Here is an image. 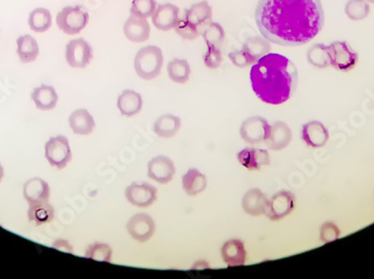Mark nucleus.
<instances>
[{"mask_svg": "<svg viewBox=\"0 0 374 279\" xmlns=\"http://www.w3.org/2000/svg\"><path fill=\"white\" fill-rule=\"evenodd\" d=\"M320 0H259L256 23L267 40L281 46L311 42L324 26Z\"/></svg>", "mask_w": 374, "mask_h": 279, "instance_id": "1", "label": "nucleus"}, {"mask_svg": "<svg viewBox=\"0 0 374 279\" xmlns=\"http://www.w3.org/2000/svg\"><path fill=\"white\" fill-rule=\"evenodd\" d=\"M250 83L258 99L270 106H280L295 93L298 72L292 60L269 53L251 67Z\"/></svg>", "mask_w": 374, "mask_h": 279, "instance_id": "2", "label": "nucleus"}, {"mask_svg": "<svg viewBox=\"0 0 374 279\" xmlns=\"http://www.w3.org/2000/svg\"><path fill=\"white\" fill-rule=\"evenodd\" d=\"M164 65L163 51L158 46L149 45L137 51L133 67L139 77L151 81L158 77Z\"/></svg>", "mask_w": 374, "mask_h": 279, "instance_id": "3", "label": "nucleus"}, {"mask_svg": "<svg viewBox=\"0 0 374 279\" xmlns=\"http://www.w3.org/2000/svg\"><path fill=\"white\" fill-rule=\"evenodd\" d=\"M90 21L88 12L80 6L64 7L56 16V25L67 35H78L87 27Z\"/></svg>", "mask_w": 374, "mask_h": 279, "instance_id": "4", "label": "nucleus"}, {"mask_svg": "<svg viewBox=\"0 0 374 279\" xmlns=\"http://www.w3.org/2000/svg\"><path fill=\"white\" fill-rule=\"evenodd\" d=\"M45 158L52 167L62 170L72 160V151L69 147V138L64 135L50 138L45 143Z\"/></svg>", "mask_w": 374, "mask_h": 279, "instance_id": "5", "label": "nucleus"}, {"mask_svg": "<svg viewBox=\"0 0 374 279\" xmlns=\"http://www.w3.org/2000/svg\"><path fill=\"white\" fill-rule=\"evenodd\" d=\"M329 64L334 69L347 72L355 66L359 55L345 42H334L327 46Z\"/></svg>", "mask_w": 374, "mask_h": 279, "instance_id": "6", "label": "nucleus"}, {"mask_svg": "<svg viewBox=\"0 0 374 279\" xmlns=\"http://www.w3.org/2000/svg\"><path fill=\"white\" fill-rule=\"evenodd\" d=\"M272 125L263 117H248L240 126L242 140L249 145H259L266 142L270 134Z\"/></svg>", "mask_w": 374, "mask_h": 279, "instance_id": "7", "label": "nucleus"}, {"mask_svg": "<svg viewBox=\"0 0 374 279\" xmlns=\"http://www.w3.org/2000/svg\"><path fill=\"white\" fill-rule=\"evenodd\" d=\"M65 58L73 69H85L94 58V51L85 39H72L67 43Z\"/></svg>", "mask_w": 374, "mask_h": 279, "instance_id": "8", "label": "nucleus"}, {"mask_svg": "<svg viewBox=\"0 0 374 279\" xmlns=\"http://www.w3.org/2000/svg\"><path fill=\"white\" fill-rule=\"evenodd\" d=\"M128 202L135 207L149 208L157 200V189L151 183H131L124 191Z\"/></svg>", "mask_w": 374, "mask_h": 279, "instance_id": "9", "label": "nucleus"}, {"mask_svg": "<svg viewBox=\"0 0 374 279\" xmlns=\"http://www.w3.org/2000/svg\"><path fill=\"white\" fill-rule=\"evenodd\" d=\"M296 197L290 191H279L269 199L266 215L272 221L283 219L295 209Z\"/></svg>", "mask_w": 374, "mask_h": 279, "instance_id": "10", "label": "nucleus"}, {"mask_svg": "<svg viewBox=\"0 0 374 279\" xmlns=\"http://www.w3.org/2000/svg\"><path fill=\"white\" fill-rule=\"evenodd\" d=\"M128 234L138 243H146L154 236L156 225L147 213H136L127 222Z\"/></svg>", "mask_w": 374, "mask_h": 279, "instance_id": "11", "label": "nucleus"}, {"mask_svg": "<svg viewBox=\"0 0 374 279\" xmlns=\"http://www.w3.org/2000/svg\"><path fill=\"white\" fill-rule=\"evenodd\" d=\"M148 177L160 184H167L175 175V165L166 156H157L148 162Z\"/></svg>", "mask_w": 374, "mask_h": 279, "instance_id": "12", "label": "nucleus"}, {"mask_svg": "<svg viewBox=\"0 0 374 279\" xmlns=\"http://www.w3.org/2000/svg\"><path fill=\"white\" fill-rule=\"evenodd\" d=\"M239 163L250 171H258L260 169L270 165L268 151L256 147H245L236 154Z\"/></svg>", "mask_w": 374, "mask_h": 279, "instance_id": "13", "label": "nucleus"}, {"mask_svg": "<svg viewBox=\"0 0 374 279\" xmlns=\"http://www.w3.org/2000/svg\"><path fill=\"white\" fill-rule=\"evenodd\" d=\"M179 10L173 3H163L155 10L154 15L151 16V21L155 27L162 32H168L174 29L177 24Z\"/></svg>", "mask_w": 374, "mask_h": 279, "instance_id": "14", "label": "nucleus"}, {"mask_svg": "<svg viewBox=\"0 0 374 279\" xmlns=\"http://www.w3.org/2000/svg\"><path fill=\"white\" fill-rule=\"evenodd\" d=\"M124 34L130 42L144 43L151 37V25L147 19L138 16L130 15L124 25Z\"/></svg>", "mask_w": 374, "mask_h": 279, "instance_id": "15", "label": "nucleus"}, {"mask_svg": "<svg viewBox=\"0 0 374 279\" xmlns=\"http://www.w3.org/2000/svg\"><path fill=\"white\" fill-rule=\"evenodd\" d=\"M221 257L229 267L243 266L247 260L245 243L240 239H230L221 248Z\"/></svg>", "mask_w": 374, "mask_h": 279, "instance_id": "16", "label": "nucleus"}, {"mask_svg": "<svg viewBox=\"0 0 374 279\" xmlns=\"http://www.w3.org/2000/svg\"><path fill=\"white\" fill-rule=\"evenodd\" d=\"M268 202V197L261 190L254 188V189L248 190L243 195L242 209L250 216H261L263 213H266Z\"/></svg>", "mask_w": 374, "mask_h": 279, "instance_id": "17", "label": "nucleus"}, {"mask_svg": "<svg viewBox=\"0 0 374 279\" xmlns=\"http://www.w3.org/2000/svg\"><path fill=\"white\" fill-rule=\"evenodd\" d=\"M144 101L138 92L133 90H124L118 97L117 108L122 117H131L142 111Z\"/></svg>", "mask_w": 374, "mask_h": 279, "instance_id": "18", "label": "nucleus"}, {"mask_svg": "<svg viewBox=\"0 0 374 279\" xmlns=\"http://www.w3.org/2000/svg\"><path fill=\"white\" fill-rule=\"evenodd\" d=\"M24 198L28 204L34 202H49L51 195L49 183L43 180L41 178L30 179L24 184Z\"/></svg>", "mask_w": 374, "mask_h": 279, "instance_id": "19", "label": "nucleus"}, {"mask_svg": "<svg viewBox=\"0 0 374 279\" xmlns=\"http://www.w3.org/2000/svg\"><path fill=\"white\" fill-rule=\"evenodd\" d=\"M185 19L190 24L197 26L201 32L212 23V7L208 5V1L194 3L190 8L185 10Z\"/></svg>", "mask_w": 374, "mask_h": 279, "instance_id": "20", "label": "nucleus"}, {"mask_svg": "<svg viewBox=\"0 0 374 279\" xmlns=\"http://www.w3.org/2000/svg\"><path fill=\"white\" fill-rule=\"evenodd\" d=\"M69 128L78 135H89L96 129L94 117L85 108H79L69 117Z\"/></svg>", "mask_w": 374, "mask_h": 279, "instance_id": "21", "label": "nucleus"}, {"mask_svg": "<svg viewBox=\"0 0 374 279\" xmlns=\"http://www.w3.org/2000/svg\"><path fill=\"white\" fill-rule=\"evenodd\" d=\"M32 99L41 111H51L58 106L56 90L51 85H41L32 92Z\"/></svg>", "mask_w": 374, "mask_h": 279, "instance_id": "22", "label": "nucleus"}, {"mask_svg": "<svg viewBox=\"0 0 374 279\" xmlns=\"http://www.w3.org/2000/svg\"><path fill=\"white\" fill-rule=\"evenodd\" d=\"M290 141H292V131L289 126L284 122H275L272 125L270 134L265 143L270 150L279 151L289 145Z\"/></svg>", "mask_w": 374, "mask_h": 279, "instance_id": "23", "label": "nucleus"}, {"mask_svg": "<svg viewBox=\"0 0 374 279\" xmlns=\"http://www.w3.org/2000/svg\"><path fill=\"white\" fill-rule=\"evenodd\" d=\"M182 186L187 195L195 197L206 189L208 178L197 169H190L182 178Z\"/></svg>", "mask_w": 374, "mask_h": 279, "instance_id": "24", "label": "nucleus"}, {"mask_svg": "<svg viewBox=\"0 0 374 279\" xmlns=\"http://www.w3.org/2000/svg\"><path fill=\"white\" fill-rule=\"evenodd\" d=\"M302 138L309 147H320L327 141L329 132L323 124L314 121L302 126Z\"/></svg>", "mask_w": 374, "mask_h": 279, "instance_id": "25", "label": "nucleus"}, {"mask_svg": "<svg viewBox=\"0 0 374 279\" xmlns=\"http://www.w3.org/2000/svg\"><path fill=\"white\" fill-rule=\"evenodd\" d=\"M181 126L182 121L179 117L173 114H164L155 121L153 130L158 138H170L177 134Z\"/></svg>", "mask_w": 374, "mask_h": 279, "instance_id": "26", "label": "nucleus"}, {"mask_svg": "<svg viewBox=\"0 0 374 279\" xmlns=\"http://www.w3.org/2000/svg\"><path fill=\"white\" fill-rule=\"evenodd\" d=\"M28 220L35 222L37 226L45 225L53 221L55 217L54 208L49 202L28 204Z\"/></svg>", "mask_w": 374, "mask_h": 279, "instance_id": "27", "label": "nucleus"}, {"mask_svg": "<svg viewBox=\"0 0 374 279\" xmlns=\"http://www.w3.org/2000/svg\"><path fill=\"white\" fill-rule=\"evenodd\" d=\"M17 55L21 63H32L40 54V47L36 39L30 35H23L17 38Z\"/></svg>", "mask_w": 374, "mask_h": 279, "instance_id": "28", "label": "nucleus"}, {"mask_svg": "<svg viewBox=\"0 0 374 279\" xmlns=\"http://www.w3.org/2000/svg\"><path fill=\"white\" fill-rule=\"evenodd\" d=\"M167 74L174 83L185 84L190 80V66L186 60L174 58L167 65Z\"/></svg>", "mask_w": 374, "mask_h": 279, "instance_id": "29", "label": "nucleus"}, {"mask_svg": "<svg viewBox=\"0 0 374 279\" xmlns=\"http://www.w3.org/2000/svg\"><path fill=\"white\" fill-rule=\"evenodd\" d=\"M28 25L35 33H45L52 27L51 12L46 8H36L30 14Z\"/></svg>", "mask_w": 374, "mask_h": 279, "instance_id": "30", "label": "nucleus"}, {"mask_svg": "<svg viewBox=\"0 0 374 279\" xmlns=\"http://www.w3.org/2000/svg\"><path fill=\"white\" fill-rule=\"evenodd\" d=\"M242 49H245L248 54L254 58V62H256V60H259L260 58H263L265 55L270 53L272 46L269 44V40H267L265 37L261 38V37L254 36L248 38L243 43Z\"/></svg>", "mask_w": 374, "mask_h": 279, "instance_id": "31", "label": "nucleus"}, {"mask_svg": "<svg viewBox=\"0 0 374 279\" xmlns=\"http://www.w3.org/2000/svg\"><path fill=\"white\" fill-rule=\"evenodd\" d=\"M202 36L206 45L215 46L221 49L226 39V32L219 23L212 21L203 29Z\"/></svg>", "mask_w": 374, "mask_h": 279, "instance_id": "32", "label": "nucleus"}, {"mask_svg": "<svg viewBox=\"0 0 374 279\" xmlns=\"http://www.w3.org/2000/svg\"><path fill=\"white\" fill-rule=\"evenodd\" d=\"M345 14L352 21H362L370 14V5L366 0H349L345 5Z\"/></svg>", "mask_w": 374, "mask_h": 279, "instance_id": "33", "label": "nucleus"}, {"mask_svg": "<svg viewBox=\"0 0 374 279\" xmlns=\"http://www.w3.org/2000/svg\"><path fill=\"white\" fill-rule=\"evenodd\" d=\"M307 60L309 64L318 67V69H325L329 66V51L327 46L322 44H316L307 51Z\"/></svg>", "mask_w": 374, "mask_h": 279, "instance_id": "34", "label": "nucleus"}, {"mask_svg": "<svg viewBox=\"0 0 374 279\" xmlns=\"http://www.w3.org/2000/svg\"><path fill=\"white\" fill-rule=\"evenodd\" d=\"M85 258L92 259V260L110 263L112 258L111 247L103 243H92L85 252Z\"/></svg>", "mask_w": 374, "mask_h": 279, "instance_id": "35", "label": "nucleus"}, {"mask_svg": "<svg viewBox=\"0 0 374 279\" xmlns=\"http://www.w3.org/2000/svg\"><path fill=\"white\" fill-rule=\"evenodd\" d=\"M156 8H157L156 0H133L130 14L147 19L154 15Z\"/></svg>", "mask_w": 374, "mask_h": 279, "instance_id": "36", "label": "nucleus"}, {"mask_svg": "<svg viewBox=\"0 0 374 279\" xmlns=\"http://www.w3.org/2000/svg\"><path fill=\"white\" fill-rule=\"evenodd\" d=\"M176 34L178 36H181L183 39H187V40H194L199 36V28L197 26H194L193 24H190V21L186 19H178L177 24H176L175 28Z\"/></svg>", "mask_w": 374, "mask_h": 279, "instance_id": "37", "label": "nucleus"}, {"mask_svg": "<svg viewBox=\"0 0 374 279\" xmlns=\"http://www.w3.org/2000/svg\"><path fill=\"white\" fill-rule=\"evenodd\" d=\"M203 62L206 64V66L210 69H217L221 66V64L223 62V55L221 51L220 47L215 46H208L206 54L203 55Z\"/></svg>", "mask_w": 374, "mask_h": 279, "instance_id": "38", "label": "nucleus"}, {"mask_svg": "<svg viewBox=\"0 0 374 279\" xmlns=\"http://www.w3.org/2000/svg\"><path fill=\"white\" fill-rule=\"evenodd\" d=\"M229 58L232 62L234 66L239 67V69H245V67L254 65V58H251L250 55L248 54L245 49H239V51H232L230 53Z\"/></svg>", "mask_w": 374, "mask_h": 279, "instance_id": "39", "label": "nucleus"}, {"mask_svg": "<svg viewBox=\"0 0 374 279\" xmlns=\"http://www.w3.org/2000/svg\"><path fill=\"white\" fill-rule=\"evenodd\" d=\"M53 248L58 250H62V252H69V254H73V247L71 246V243L65 239H58L55 241L52 245Z\"/></svg>", "mask_w": 374, "mask_h": 279, "instance_id": "40", "label": "nucleus"}, {"mask_svg": "<svg viewBox=\"0 0 374 279\" xmlns=\"http://www.w3.org/2000/svg\"><path fill=\"white\" fill-rule=\"evenodd\" d=\"M203 268H210L206 261H197V264L192 267V269H203Z\"/></svg>", "mask_w": 374, "mask_h": 279, "instance_id": "41", "label": "nucleus"}, {"mask_svg": "<svg viewBox=\"0 0 374 279\" xmlns=\"http://www.w3.org/2000/svg\"><path fill=\"white\" fill-rule=\"evenodd\" d=\"M3 165H0V182H1V180H3Z\"/></svg>", "mask_w": 374, "mask_h": 279, "instance_id": "42", "label": "nucleus"}, {"mask_svg": "<svg viewBox=\"0 0 374 279\" xmlns=\"http://www.w3.org/2000/svg\"><path fill=\"white\" fill-rule=\"evenodd\" d=\"M366 1L370 3H374V0H366Z\"/></svg>", "mask_w": 374, "mask_h": 279, "instance_id": "43", "label": "nucleus"}]
</instances>
